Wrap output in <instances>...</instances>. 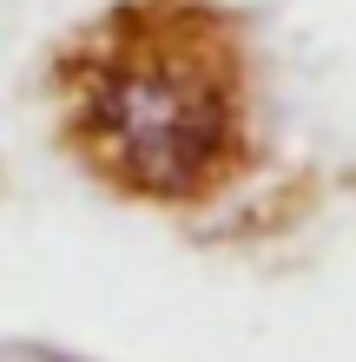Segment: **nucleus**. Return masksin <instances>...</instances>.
I'll list each match as a JSON object with an SVG mask.
<instances>
[{
    "label": "nucleus",
    "mask_w": 356,
    "mask_h": 362,
    "mask_svg": "<svg viewBox=\"0 0 356 362\" xmlns=\"http://www.w3.org/2000/svg\"><path fill=\"white\" fill-rule=\"evenodd\" d=\"M59 86L73 152L119 198L198 204L251 165V66L212 0H119Z\"/></svg>",
    "instance_id": "obj_1"
}]
</instances>
